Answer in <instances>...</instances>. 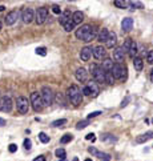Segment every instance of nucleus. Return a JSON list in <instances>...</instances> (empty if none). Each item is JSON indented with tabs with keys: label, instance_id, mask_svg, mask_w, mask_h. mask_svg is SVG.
Returning a JSON list of instances; mask_svg holds the SVG:
<instances>
[{
	"label": "nucleus",
	"instance_id": "1",
	"mask_svg": "<svg viewBox=\"0 0 153 161\" xmlns=\"http://www.w3.org/2000/svg\"><path fill=\"white\" fill-rule=\"evenodd\" d=\"M76 37L79 40L84 43H91L92 40H95L97 37V29H96L95 25H92V24H84V25H81L80 28H77L76 29Z\"/></svg>",
	"mask_w": 153,
	"mask_h": 161
},
{
	"label": "nucleus",
	"instance_id": "2",
	"mask_svg": "<svg viewBox=\"0 0 153 161\" xmlns=\"http://www.w3.org/2000/svg\"><path fill=\"white\" fill-rule=\"evenodd\" d=\"M67 97H68L69 103L73 104V105H79V104L83 103V92L77 85H71L67 89Z\"/></svg>",
	"mask_w": 153,
	"mask_h": 161
},
{
	"label": "nucleus",
	"instance_id": "3",
	"mask_svg": "<svg viewBox=\"0 0 153 161\" xmlns=\"http://www.w3.org/2000/svg\"><path fill=\"white\" fill-rule=\"evenodd\" d=\"M89 69H91V73H92V76H93V80L97 84L99 83H107V72L101 68V65L91 64Z\"/></svg>",
	"mask_w": 153,
	"mask_h": 161
},
{
	"label": "nucleus",
	"instance_id": "4",
	"mask_svg": "<svg viewBox=\"0 0 153 161\" xmlns=\"http://www.w3.org/2000/svg\"><path fill=\"white\" fill-rule=\"evenodd\" d=\"M111 73L116 80H125L126 79V67L122 64H119V63H115Z\"/></svg>",
	"mask_w": 153,
	"mask_h": 161
},
{
	"label": "nucleus",
	"instance_id": "5",
	"mask_svg": "<svg viewBox=\"0 0 153 161\" xmlns=\"http://www.w3.org/2000/svg\"><path fill=\"white\" fill-rule=\"evenodd\" d=\"M40 95H41V100H43L44 107H49V105H52V103H53L55 93H53V91H52L49 87H43Z\"/></svg>",
	"mask_w": 153,
	"mask_h": 161
},
{
	"label": "nucleus",
	"instance_id": "6",
	"mask_svg": "<svg viewBox=\"0 0 153 161\" xmlns=\"http://www.w3.org/2000/svg\"><path fill=\"white\" fill-rule=\"evenodd\" d=\"M29 99H31V105L33 108V111L41 112V109L44 108V104H43V100H41V95L39 92H32Z\"/></svg>",
	"mask_w": 153,
	"mask_h": 161
},
{
	"label": "nucleus",
	"instance_id": "7",
	"mask_svg": "<svg viewBox=\"0 0 153 161\" xmlns=\"http://www.w3.org/2000/svg\"><path fill=\"white\" fill-rule=\"evenodd\" d=\"M16 108H17V112L21 113V115H25L28 112V108H29V101H28L27 97L20 96L16 100Z\"/></svg>",
	"mask_w": 153,
	"mask_h": 161
},
{
	"label": "nucleus",
	"instance_id": "8",
	"mask_svg": "<svg viewBox=\"0 0 153 161\" xmlns=\"http://www.w3.org/2000/svg\"><path fill=\"white\" fill-rule=\"evenodd\" d=\"M47 19H48V8H45V7L37 8V11H36V16H35V21L40 25V24L45 23Z\"/></svg>",
	"mask_w": 153,
	"mask_h": 161
},
{
	"label": "nucleus",
	"instance_id": "9",
	"mask_svg": "<svg viewBox=\"0 0 153 161\" xmlns=\"http://www.w3.org/2000/svg\"><path fill=\"white\" fill-rule=\"evenodd\" d=\"M12 107H13V103L9 96H3L0 99V111L4 112V113H9L12 111Z\"/></svg>",
	"mask_w": 153,
	"mask_h": 161
},
{
	"label": "nucleus",
	"instance_id": "10",
	"mask_svg": "<svg viewBox=\"0 0 153 161\" xmlns=\"http://www.w3.org/2000/svg\"><path fill=\"white\" fill-rule=\"evenodd\" d=\"M20 16H21V13H20L19 11L13 9V11H11L9 13H7V16L4 17V23H5V25H13V24L17 21V19H19Z\"/></svg>",
	"mask_w": 153,
	"mask_h": 161
},
{
	"label": "nucleus",
	"instance_id": "11",
	"mask_svg": "<svg viewBox=\"0 0 153 161\" xmlns=\"http://www.w3.org/2000/svg\"><path fill=\"white\" fill-rule=\"evenodd\" d=\"M21 19L25 24H29L33 21L35 19V12L32 8H24L23 12H21Z\"/></svg>",
	"mask_w": 153,
	"mask_h": 161
},
{
	"label": "nucleus",
	"instance_id": "12",
	"mask_svg": "<svg viewBox=\"0 0 153 161\" xmlns=\"http://www.w3.org/2000/svg\"><path fill=\"white\" fill-rule=\"evenodd\" d=\"M92 55H93V57L97 59V60H101V59H105L107 56V51L104 48L103 45H96L92 51Z\"/></svg>",
	"mask_w": 153,
	"mask_h": 161
},
{
	"label": "nucleus",
	"instance_id": "13",
	"mask_svg": "<svg viewBox=\"0 0 153 161\" xmlns=\"http://www.w3.org/2000/svg\"><path fill=\"white\" fill-rule=\"evenodd\" d=\"M75 77H76L77 81H80V83H85V81L88 80V72H87V69L85 68H77L76 72H75Z\"/></svg>",
	"mask_w": 153,
	"mask_h": 161
},
{
	"label": "nucleus",
	"instance_id": "14",
	"mask_svg": "<svg viewBox=\"0 0 153 161\" xmlns=\"http://www.w3.org/2000/svg\"><path fill=\"white\" fill-rule=\"evenodd\" d=\"M87 87H88L89 91H91V96H92V97H97V96H99V93H100V87H99V84H97L95 80L88 81Z\"/></svg>",
	"mask_w": 153,
	"mask_h": 161
},
{
	"label": "nucleus",
	"instance_id": "15",
	"mask_svg": "<svg viewBox=\"0 0 153 161\" xmlns=\"http://www.w3.org/2000/svg\"><path fill=\"white\" fill-rule=\"evenodd\" d=\"M132 28H133V19H130V17L122 19V21H121L122 32H130L132 31Z\"/></svg>",
	"mask_w": 153,
	"mask_h": 161
},
{
	"label": "nucleus",
	"instance_id": "16",
	"mask_svg": "<svg viewBox=\"0 0 153 161\" xmlns=\"http://www.w3.org/2000/svg\"><path fill=\"white\" fill-rule=\"evenodd\" d=\"M152 138H153V130H148L146 133L137 136V137H136V142H137V144H144V142L152 140Z\"/></svg>",
	"mask_w": 153,
	"mask_h": 161
},
{
	"label": "nucleus",
	"instance_id": "17",
	"mask_svg": "<svg viewBox=\"0 0 153 161\" xmlns=\"http://www.w3.org/2000/svg\"><path fill=\"white\" fill-rule=\"evenodd\" d=\"M92 51H93V48H91V47H84V48H81V51H80V59L83 60V61H88L89 59H91Z\"/></svg>",
	"mask_w": 153,
	"mask_h": 161
},
{
	"label": "nucleus",
	"instance_id": "18",
	"mask_svg": "<svg viewBox=\"0 0 153 161\" xmlns=\"http://www.w3.org/2000/svg\"><path fill=\"white\" fill-rule=\"evenodd\" d=\"M124 57H125V53L121 51V48H113V60L116 63L121 64V61H124Z\"/></svg>",
	"mask_w": 153,
	"mask_h": 161
},
{
	"label": "nucleus",
	"instance_id": "19",
	"mask_svg": "<svg viewBox=\"0 0 153 161\" xmlns=\"http://www.w3.org/2000/svg\"><path fill=\"white\" fill-rule=\"evenodd\" d=\"M88 152L91 154H93V156H96V157H100V158H103V160H109V154H108V153H103V152H99L95 146H89Z\"/></svg>",
	"mask_w": 153,
	"mask_h": 161
},
{
	"label": "nucleus",
	"instance_id": "20",
	"mask_svg": "<svg viewBox=\"0 0 153 161\" xmlns=\"http://www.w3.org/2000/svg\"><path fill=\"white\" fill-rule=\"evenodd\" d=\"M116 43H117V35L115 32H109V37H108L107 43H105L107 48H115Z\"/></svg>",
	"mask_w": 153,
	"mask_h": 161
},
{
	"label": "nucleus",
	"instance_id": "21",
	"mask_svg": "<svg viewBox=\"0 0 153 161\" xmlns=\"http://www.w3.org/2000/svg\"><path fill=\"white\" fill-rule=\"evenodd\" d=\"M113 65H115V63H113V60L112 59H104L103 64H101V68L105 71V72H111L112 68H113Z\"/></svg>",
	"mask_w": 153,
	"mask_h": 161
},
{
	"label": "nucleus",
	"instance_id": "22",
	"mask_svg": "<svg viewBox=\"0 0 153 161\" xmlns=\"http://www.w3.org/2000/svg\"><path fill=\"white\" fill-rule=\"evenodd\" d=\"M108 37H109V31H108L107 28H103V29L99 32V35H97V40L101 43H107Z\"/></svg>",
	"mask_w": 153,
	"mask_h": 161
},
{
	"label": "nucleus",
	"instance_id": "23",
	"mask_svg": "<svg viewBox=\"0 0 153 161\" xmlns=\"http://www.w3.org/2000/svg\"><path fill=\"white\" fill-rule=\"evenodd\" d=\"M132 44H133V40L128 37L124 40V43H122V45L120 48H121V51L124 53H129V49H130V47H132Z\"/></svg>",
	"mask_w": 153,
	"mask_h": 161
},
{
	"label": "nucleus",
	"instance_id": "24",
	"mask_svg": "<svg viewBox=\"0 0 153 161\" xmlns=\"http://www.w3.org/2000/svg\"><path fill=\"white\" fill-rule=\"evenodd\" d=\"M72 20L75 24H81V21L84 20V13L81 11H76L72 13Z\"/></svg>",
	"mask_w": 153,
	"mask_h": 161
},
{
	"label": "nucleus",
	"instance_id": "25",
	"mask_svg": "<svg viewBox=\"0 0 153 161\" xmlns=\"http://www.w3.org/2000/svg\"><path fill=\"white\" fill-rule=\"evenodd\" d=\"M69 19H72V16H71V12L67 9V11L64 12H61V15H60V19H59V23L61 24V25H64L67 21H68Z\"/></svg>",
	"mask_w": 153,
	"mask_h": 161
},
{
	"label": "nucleus",
	"instance_id": "26",
	"mask_svg": "<svg viewBox=\"0 0 153 161\" xmlns=\"http://www.w3.org/2000/svg\"><path fill=\"white\" fill-rule=\"evenodd\" d=\"M133 67L137 72H141L142 71V67H144V61H142L141 57H134L133 59Z\"/></svg>",
	"mask_w": 153,
	"mask_h": 161
},
{
	"label": "nucleus",
	"instance_id": "27",
	"mask_svg": "<svg viewBox=\"0 0 153 161\" xmlns=\"http://www.w3.org/2000/svg\"><path fill=\"white\" fill-rule=\"evenodd\" d=\"M101 141L104 142H116L117 141V138L113 136V134H109V133H105L101 136Z\"/></svg>",
	"mask_w": 153,
	"mask_h": 161
},
{
	"label": "nucleus",
	"instance_id": "28",
	"mask_svg": "<svg viewBox=\"0 0 153 161\" xmlns=\"http://www.w3.org/2000/svg\"><path fill=\"white\" fill-rule=\"evenodd\" d=\"M75 25H76V24L73 23V20L69 19L68 21H67V23L63 25V27H64V29H65L67 32H71V31H73V29H75Z\"/></svg>",
	"mask_w": 153,
	"mask_h": 161
},
{
	"label": "nucleus",
	"instance_id": "29",
	"mask_svg": "<svg viewBox=\"0 0 153 161\" xmlns=\"http://www.w3.org/2000/svg\"><path fill=\"white\" fill-rule=\"evenodd\" d=\"M55 154H56V157H59V160H64L65 156H67V153H65V149H63V148H57V149L55 150Z\"/></svg>",
	"mask_w": 153,
	"mask_h": 161
},
{
	"label": "nucleus",
	"instance_id": "30",
	"mask_svg": "<svg viewBox=\"0 0 153 161\" xmlns=\"http://www.w3.org/2000/svg\"><path fill=\"white\" fill-rule=\"evenodd\" d=\"M132 59L136 57V55H137V44H136V41H133V44H132V47H130L129 49V53H128Z\"/></svg>",
	"mask_w": 153,
	"mask_h": 161
},
{
	"label": "nucleus",
	"instance_id": "31",
	"mask_svg": "<svg viewBox=\"0 0 153 161\" xmlns=\"http://www.w3.org/2000/svg\"><path fill=\"white\" fill-rule=\"evenodd\" d=\"M72 140H73V136H72V134L67 133V134H64V136L60 138V142H61V144H68V142H71Z\"/></svg>",
	"mask_w": 153,
	"mask_h": 161
},
{
	"label": "nucleus",
	"instance_id": "32",
	"mask_svg": "<svg viewBox=\"0 0 153 161\" xmlns=\"http://www.w3.org/2000/svg\"><path fill=\"white\" fill-rule=\"evenodd\" d=\"M89 125V120H83V121H79V123L76 124V129H84V128H87Z\"/></svg>",
	"mask_w": 153,
	"mask_h": 161
},
{
	"label": "nucleus",
	"instance_id": "33",
	"mask_svg": "<svg viewBox=\"0 0 153 161\" xmlns=\"http://www.w3.org/2000/svg\"><path fill=\"white\" fill-rule=\"evenodd\" d=\"M128 5H129L130 8H138V9L144 8V4H142L141 1H128Z\"/></svg>",
	"mask_w": 153,
	"mask_h": 161
},
{
	"label": "nucleus",
	"instance_id": "34",
	"mask_svg": "<svg viewBox=\"0 0 153 161\" xmlns=\"http://www.w3.org/2000/svg\"><path fill=\"white\" fill-rule=\"evenodd\" d=\"M39 140H40L43 144H47V142H49V136H47L44 132H40V133H39Z\"/></svg>",
	"mask_w": 153,
	"mask_h": 161
},
{
	"label": "nucleus",
	"instance_id": "35",
	"mask_svg": "<svg viewBox=\"0 0 153 161\" xmlns=\"http://www.w3.org/2000/svg\"><path fill=\"white\" fill-rule=\"evenodd\" d=\"M65 124H67V120L60 119V120H55L53 123H52V125H53V127H63V125H65Z\"/></svg>",
	"mask_w": 153,
	"mask_h": 161
},
{
	"label": "nucleus",
	"instance_id": "36",
	"mask_svg": "<svg viewBox=\"0 0 153 161\" xmlns=\"http://www.w3.org/2000/svg\"><path fill=\"white\" fill-rule=\"evenodd\" d=\"M115 5L117 8H125L128 5V1H121V0H116L115 1Z\"/></svg>",
	"mask_w": 153,
	"mask_h": 161
},
{
	"label": "nucleus",
	"instance_id": "37",
	"mask_svg": "<svg viewBox=\"0 0 153 161\" xmlns=\"http://www.w3.org/2000/svg\"><path fill=\"white\" fill-rule=\"evenodd\" d=\"M36 55H40V56H45L47 55V49L44 47H39L36 48Z\"/></svg>",
	"mask_w": 153,
	"mask_h": 161
},
{
	"label": "nucleus",
	"instance_id": "38",
	"mask_svg": "<svg viewBox=\"0 0 153 161\" xmlns=\"http://www.w3.org/2000/svg\"><path fill=\"white\" fill-rule=\"evenodd\" d=\"M146 61L149 63L150 65H153V51H149L146 53Z\"/></svg>",
	"mask_w": 153,
	"mask_h": 161
},
{
	"label": "nucleus",
	"instance_id": "39",
	"mask_svg": "<svg viewBox=\"0 0 153 161\" xmlns=\"http://www.w3.org/2000/svg\"><path fill=\"white\" fill-rule=\"evenodd\" d=\"M107 83L108 84H113L115 83V77L112 76L111 72H107Z\"/></svg>",
	"mask_w": 153,
	"mask_h": 161
},
{
	"label": "nucleus",
	"instance_id": "40",
	"mask_svg": "<svg viewBox=\"0 0 153 161\" xmlns=\"http://www.w3.org/2000/svg\"><path fill=\"white\" fill-rule=\"evenodd\" d=\"M31 146H32V141H31L29 138H25V140H24V148L27 150H29Z\"/></svg>",
	"mask_w": 153,
	"mask_h": 161
},
{
	"label": "nucleus",
	"instance_id": "41",
	"mask_svg": "<svg viewBox=\"0 0 153 161\" xmlns=\"http://www.w3.org/2000/svg\"><path fill=\"white\" fill-rule=\"evenodd\" d=\"M52 12H53L55 15H61V9H60V7H59V5H56V4H55L53 7H52Z\"/></svg>",
	"mask_w": 153,
	"mask_h": 161
},
{
	"label": "nucleus",
	"instance_id": "42",
	"mask_svg": "<svg viewBox=\"0 0 153 161\" xmlns=\"http://www.w3.org/2000/svg\"><path fill=\"white\" fill-rule=\"evenodd\" d=\"M8 150H9L11 153H15L16 150H17V145H16V144H11V145L8 146Z\"/></svg>",
	"mask_w": 153,
	"mask_h": 161
},
{
	"label": "nucleus",
	"instance_id": "43",
	"mask_svg": "<svg viewBox=\"0 0 153 161\" xmlns=\"http://www.w3.org/2000/svg\"><path fill=\"white\" fill-rule=\"evenodd\" d=\"M85 140H89V141H96V136L93 133H88L85 136Z\"/></svg>",
	"mask_w": 153,
	"mask_h": 161
},
{
	"label": "nucleus",
	"instance_id": "44",
	"mask_svg": "<svg viewBox=\"0 0 153 161\" xmlns=\"http://www.w3.org/2000/svg\"><path fill=\"white\" fill-rule=\"evenodd\" d=\"M83 96H91V91H89V88L87 85L83 88Z\"/></svg>",
	"mask_w": 153,
	"mask_h": 161
},
{
	"label": "nucleus",
	"instance_id": "45",
	"mask_svg": "<svg viewBox=\"0 0 153 161\" xmlns=\"http://www.w3.org/2000/svg\"><path fill=\"white\" fill-rule=\"evenodd\" d=\"M101 115V112L100 111H96V112H92V113H89L88 115V119H92V117H96V116Z\"/></svg>",
	"mask_w": 153,
	"mask_h": 161
},
{
	"label": "nucleus",
	"instance_id": "46",
	"mask_svg": "<svg viewBox=\"0 0 153 161\" xmlns=\"http://www.w3.org/2000/svg\"><path fill=\"white\" fill-rule=\"evenodd\" d=\"M129 97H126V99L125 100H122V103H121V107L122 108H124V107H126V105H128V101H129Z\"/></svg>",
	"mask_w": 153,
	"mask_h": 161
},
{
	"label": "nucleus",
	"instance_id": "47",
	"mask_svg": "<svg viewBox=\"0 0 153 161\" xmlns=\"http://www.w3.org/2000/svg\"><path fill=\"white\" fill-rule=\"evenodd\" d=\"M33 161H45V157L44 156H39V157L33 158Z\"/></svg>",
	"mask_w": 153,
	"mask_h": 161
},
{
	"label": "nucleus",
	"instance_id": "48",
	"mask_svg": "<svg viewBox=\"0 0 153 161\" xmlns=\"http://www.w3.org/2000/svg\"><path fill=\"white\" fill-rule=\"evenodd\" d=\"M4 125H5V120L0 119V127H4Z\"/></svg>",
	"mask_w": 153,
	"mask_h": 161
},
{
	"label": "nucleus",
	"instance_id": "49",
	"mask_svg": "<svg viewBox=\"0 0 153 161\" xmlns=\"http://www.w3.org/2000/svg\"><path fill=\"white\" fill-rule=\"evenodd\" d=\"M149 77H150V81H153V68L150 69V76Z\"/></svg>",
	"mask_w": 153,
	"mask_h": 161
},
{
	"label": "nucleus",
	"instance_id": "50",
	"mask_svg": "<svg viewBox=\"0 0 153 161\" xmlns=\"http://www.w3.org/2000/svg\"><path fill=\"white\" fill-rule=\"evenodd\" d=\"M4 8H5L4 5H0V12H3V11H4Z\"/></svg>",
	"mask_w": 153,
	"mask_h": 161
},
{
	"label": "nucleus",
	"instance_id": "51",
	"mask_svg": "<svg viewBox=\"0 0 153 161\" xmlns=\"http://www.w3.org/2000/svg\"><path fill=\"white\" fill-rule=\"evenodd\" d=\"M84 161H92V160H91V158H87V160H84Z\"/></svg>",
	"mask_w": 153,
	"mask_h": 161
},
{
	"label": "nucleus",
	"instance_id": "52",
	"mask_svg": "<svg viewBox=\"0 0 153 161\" xmlns=\"http://www.w3.org/2000/svg\"><path fill=\"white\" fill-rule=\"evenodd\" d=\"M0 31H1V21H0Z\"/></svg>",
	"mask_w": 153,
	"mask_h": 161
},
{
	"label": "nucleus",
	"instance_id": "53",
	"mask_svg": "<svg viewBox=\"0 0 153 161\" xmlns=\"http://www.w3.org/2000/svg\"><path fill=\"white\" fill-rule=\"evenodd\" d=\"M103 161H109V160H103Z\"/></svg>",
	"mask_w": 153,
	"mask_h": 161
},
{
	"label": "nucleus",
	"instance_id": "54",
	"mask_svg": "<svg viewBox=\"0 0 153 161\" xmlns=\"http://www.w3.org/2000/svg\"><path fill=\"white\" fill-rule=\"evenodd\" d=\"M152 123H153V119H152Z\"/></svg>",
	"mask_w": 153,
	"mask_h": 161
}]
</instances>
